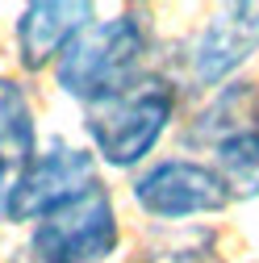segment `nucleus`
<instances>
[{
    "label": "nucleus",
    "instance_id": "obj_1",
    "mask_svg": "<svg viewBox=\"0 0 259 263\" xmlns=\"http://www.w3.org/2000/svg\"><path fill=\"white\" fill-rule=\"evenodd\" d=\"M172 113H176V84L155 71H138L109 96L84 105L92 159L109 163V167H138L168 134Z\"/></svg>",
    "mask_w": 259,
    "mask_h": 263
},
{
    "label": "nucleus",
    "instance_id": "obj_2",
    "mask_svg": "<svg viewBox=\"0 0 259 263\" xmlns=\"http://www.w3.org/2000/svg\"><path fill=\"white\" fill-rule=\"evenodd\" d=\"M146 59V25L138 13H117L109 21H88L54 59L59 88L80 105H92L134 80Z\"/></svg>",
    "mask_w": 259,
    "mask_h": 263
},
{
    "label": "nucleus",
    "instance_id": "obj_3",
    "mask_svg": "<svg viewBox=\"0 0 259 263\" xmlns=\"http://www.w3.org/2000/svg\"><path fill=\"white\" fill-rule=\"evenodd\" d=\"M121 242L113 192L96 180L76 201L34 221L29 255L34 263H105Z\"/></svg>",
    "mask_w": 259,
    "mask_h": 263
},
{
    "label": "nucleus",
    "instance_id": "obj_4",
    "mask_svg": "<svg viewBox=\"0 0 259 263\" xmlns=\"http://www.w3.org/2000/svg\"><path fill=\"white\" fill-rule=\"evenodd\" d=\"M92 184H96L92 151L50 142L46 151H38L29 163H21L13 172V184H9V196H5V221H17V226L42 221L46 213L76 201Z\"/></svg>",
    "mask_w": 259,
    "mask_h": 263
},
{
    "label": "nucleus",
    "instance_id": "obj_5",
    "mask_svg": "<svg viewBox=\"0 0 259 263\" xmlns=\"http://www.w3.org/2000/svg\"><path fill=\"white\" fill-rule=\"evenodd\" d=\"M134 205L155 217V221H184V217H205L230 205V196L221 192L217 176L209 172V163L192 159H163L146 167L134 184Z\"/></svg>",
    "mask_w": 259,
    "mask_h": 263
},
{
    "label": "nucleus",
    "instance_id": "obj_6",
    "mask_svg": "<svg viewBox=\"0 0 259 263\" xmlns=\"http://www.w3.org/2000/svg\"><path fill=\"white\" fill-rule=\"evenodd\" d=\"M259 50V5H230L221 9L188 50V80L197 88H213L230 80L243 63Z\"/></svg>",
    "mask_w": 259,
    "mask_h": 263
},
{
    "label": "nucleus",
    "instance_id": "obj_7",
    "mask_svg": "<svg viewBox=\"0 0 259 263\" xmlns=\"http://www.w3.org/2000/svg\"><path fill=\"white\" fill-rule=\"evenodd\" d=\"M96 21V9L84 0H42V5H25L17 17V59L25 71H42L63 54L80 29Z\"/></svg>",
    "mask_w": 259,
    "mask_h": 263
},
{
    "label": "nucleus",
    "instance_id": "obj_8",
    "mask_svg": "<svg viewBox=\"0 0 259 263\" xmlns=\"http://www.w3.org/2000/svg\"><path fill=\"white\" fill-rule=\"evenodd\" d=\"M247 129H259V88L251 80H234L192 117V125L184 129V142L213 151L226 138L247 134Z\"/></svg>",
    "mask_w": 259,
    "mask_h": 263
},
{
    "label": "nucleus",
    "instance_id": "obj_9",
    "mask_svg": "<svg viewBox=\"0 0 259 263\" xmlns=\"http://www.w3.org/2000/svg\"><path fill=\"white\" fill-rule=\"evenodd\" d=\"M38 155V125L29 96L17 80H0V159L17 172Z\"/></svg>",
    "mask_w": 259,
    "mask_h": 263
},
{
    "label": "nucleus",
    "instance_id": "obj_10",
    "mask_svg": "<svg viewBox=\"0 0 259 263\" xmlns=\"http://www.w3.org/2000/svg\"><path fill=\"white\" fill-rule=\"evenodd\" d=\"M209 172L217 176L221 192L230 201H255L259 196V129H247V134L213 146Z\"/></svg>",
    "mask_w": 259,
    "mask_h": 263
},
{
    "label": "nucleus",
    "instance_id": "obj_11",
    "mask_svg": "<svg viewBox=\"0 0 259 263\" xmlns=\"http://www.w3.org/2000/svg\"><path fill=\"white\" fill-rule=\"evenodd\" d=\"M138 263H226L217 251V234L205 226L192 230H172V234H155L142 251Z\"/></svg>",
    "mask_w": 259,
    "mask_h": 263
},
{
    "label": "nucleus",
    "instance_id": "obj_12",
    "mask_svg": "<svg viewBox=\"0 0 259 263\" xmlns=\"http://www.w3.org/2000/svg\"><path fill=\"white\" fill-rule=\"evenodd\" d=\"M9 184H13V167L0 159V221H5V196H9Z\"/></svg>",
    "mask_w": 259,
    "mask_h": 263
}]
</instances>
